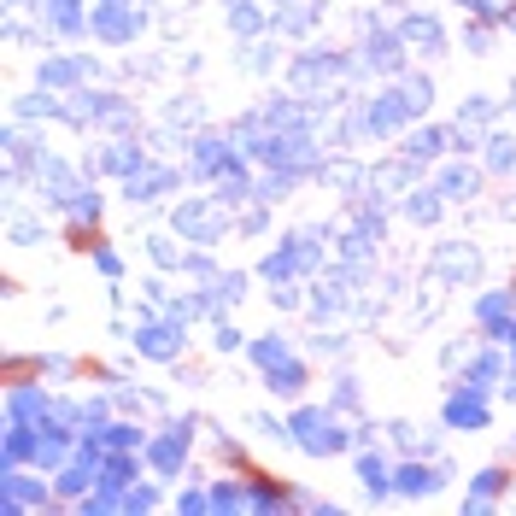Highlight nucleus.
Instances as JSON below:
<instances>
[{"mask_svg": "<svg viewBox=\"0 0 516 516\" xmlns=\"http://www.w3.org/2000/svg\"><path fill=\"white\" fill-rule=\"evenodd\" d=\"M434 481H440V475H434V470H422V463H405V470L393 475V487H399V493H429Z\"/></svg>", "mask_w": 516, "mask_h": 516, "instance_id": "7ed1b4c3", "label": "nucleus"}, {"mask_svg": "<svg viewBox=\"0 0 516 516\" xmlns=\"http://www.w3.org/2000/svg\"><path fill=\"white\" fill-rule=\"evenodd\" d=\"M182 446H188V434H165V440H159V446H153V463H159V470H170V463H176L182 458Z\"/></svg>", "mask_w": 516, "mask_h": 516, "instance_id": "39448f33", "label": "nucleus"}, {"mask_svg": "<svg viewBox=\"0 0 516 516\" xmlns=\"http://www.w3.org/2000/svg\"><path fill=\"white\" fill-rule=\"evenodd\" d=\"M504 311H511V293H487V299H481V323H499Z\"/></svg>", "mask_w": 516, "mask_h": 516, "instance_id": "9d476101", "label": "nucleus"}, {"mask_svg": "<svg viewBox=\"0 0 516 516\" xmlns=\"http://www.w3.org/2000/svg\"><path fill=\"white\" fill-rule=\"evenodd\" d=\"M405 42H411V47H429V53H440V29H434L429 24V18H411V24H405Z\"/></svg>", "mask_w": 516, "mask_h": 516, "instance_id": "20e7f679", "label": "nucleus"}, {"mask_svg": "<svg viewBox=\"0 0 516 516\" xmlns=\"http://www.w3.org/2000/svg\"><path fill=\"white\" fill-rule=\"evenodd\" d=\"M440 147H446V135H440V129H422V135H411V147H405V153H411V159H434Z\"/></svg>", "mask_w": 516, "mask_h": 516, "instance_id": "423d86ee", "label": "nucleus"}, {"mask_svg": "<svg viewBox=\"0 0 516 516\" xmlns=\"http://www.w3.org/2000/svg\"><path fill=\"white\" fill-rule=\"evenodd\" d=\"M470 12H493V6H487V0H470Z\"/></svg>", "mask_w": 516, "mask_h": 516, "instance_id": "9b49d317", "label": "nucleus"}, {"mask_svg": "<svg viewBox=\"0 0 516 516\" xmlns=\"http://www.w3.org/2000/svg\"><path fill=\"white\" fill-rule=\"evenodd\" d=\"M446 422H452V429H481V422H487L481 388H470V393H452V405H446Z\"/></svg>", "mask_w": 516, "mask_h": 516, "instance_id": "f03ea898", "label": "nucleus"}, {"mask_svg": "<svg viewBox=\"0 0 516 516\" xmlns=\"http://www.w3.org/2000/svg\"><path fill=\"white\" fill-rule=\"evenodd\" d=\"M470 188H475L470 170H446V176H440V194L446 200H470Z\"/></svg>", "mask_w": 516, "mask_h": 516, "instance_id": "0eeeda50", "label": "nucleus"}, {"mask_svg": "<svg viewBox=\"0 0 516 516\" xmlns=\"http://www.w3.org/2000/svg\"><path fill=\"white\" fill-rule=\"evenodd\" d=\"M487 147H493V153H487V159H493V170H511V165H516V141H504V135H493V141H487Z\"/></svg>", "mask_w": 516, "mask_h": 516, "instance_id": "1a4fd4ad", "label": "nucleus"}, {"mask_svg": "<svg viewBox=\"0 0 516 516\" xmlns=\"http://www.w3.org/2000/svg\"><path fill=\"white\" fill-rule=\"evenodd\" d=\"M358 475H364V487H370V493H388V470H381L376 458H358Z\"/></svg>", "mask_w": 516, "mask_h": 516, "instance_id": "6e6552de", "label": "nucleus"}, {"mask_svg": "<svg viewBox=\"0 0 516 516\" xmlns=\"http://www.w3.org/2000/svg\"><path fill=\"white\" fill-rule=\"evenodd\" d=\"M293 429H299V446H306V452H340V446H347V434L335 429L329 411H299Z\"/></svg>", "mask_w": 516, "mask_h": 516, "instance_id": "f257e3e1", "label": "nucleus"}]
</instances>
